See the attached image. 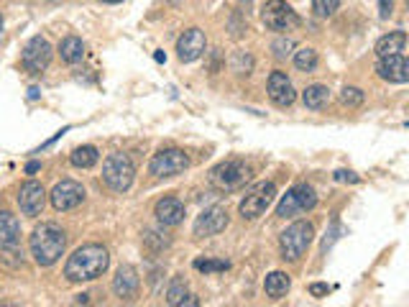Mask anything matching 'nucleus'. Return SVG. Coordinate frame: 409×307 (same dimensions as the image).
<instances>
[{
	"mask_svg": "<svg viewBox=\"0 0 409 307\" xmlns=\"http://www.w3.org/2000/svg\"><path fill=\"white\" fill-rule=\"evenodd\" d=\"M110 266V253L100 243H85L80 246L64 264V277L69 282H92L105 274Z\"/></svg>",
	"mask_w": 409,
	"mask_h": 307,
	"instance_id": "nucleus-1",
	"label": "nucleus"
},
{
	"mask_svg": "<svg viewBox=\"0 0 409 307\" xmlns=\"http://www.w3.org/2000/svg\"><path fill=\"white\" fill-rule=\"evenodd\" d=\"M67 248V233L56 223H41L34 228L28 239V251L39 266H51L64 256Z\"/></svg>",
	"mask_w": 409,
	"mask_h": 307,
	"instance_id": "nucleus-2",
	"label": "nucleus"
},
{
	"mask_svg": "<svg viewBox=\"0 0 409 307\" xmlns=\"http://www.w3.org/2000/svg\"><path fill=\"white\" fill-rule=\"evenodd\" d=\"M133 177H136V167L128 154H110L102 164V182L113 192H126L133 184Z\"/></svg>",
	"mask_w": 409,
	"mask_h": 307,
	"instance_id": "nucleus-3",
	"label": "nucleus"
},
{
	"mask_svg": "<svg viewBox=\"0 0 409 307\" xmlns=\"http://www.w3.org/2000/svg\"><path fill=\"white\" fill-rule=\"evenodd\" d=\"M251 177H253L251 167L245 162H238V159L218 164V167L210 171V182L223 192L240 190V187H245V184L251 182Z\"/></svg>",
	"mask_w": 409,
	"mask_h": 307,
	"instance_id": "nucleus-4",
	"label": "nucleus"
},
{
	"mask_svg": "<svg viewBox=\"0 0 409 307\" xmlns=\"http://www.w3.org/2000/svg\"><path fill=\"white\" fill-rule=\"evenodd\" d=\"M312 236H315V228L312 223H307V220H297L281 233L279 239V246H281V256L289 261H297L302 253L307 251V246L312 243Z\"/></svg>",
	"mask_w": 409,
	"mask_h": 307,
	"instance_id": "nucleus-5",
	"label": "nucleus"
},
{
	"mask_svg": "<svg viewBox=\"0 0 409 307\" xmlns=\"http://www.w3.org/2000/svg\"><path fill=\"white\" fill-rule=\"evenodd\" d=\"M315 205H317V195H315L312 187L310 184H297L276 205V215L279 218H294V215H302V212L312 210Z\"/></svg>",
	"mask_w": 409,
	"mask_h": 307,
	"instance_id": "nucleus-6",
	"label": "nucleus"
},
{
	"mask_svg": "<svg viewBox=\"0 0 409 307\" xmlns=\"http://www.w3.org/2000/svg\"><path fill=\"white\" fill-rule=\"evenodd\" d=\"M187 167H190V157L182 149H161L151 159L149 171L154 177L164 179V177H177Z\"/></svg>",
	"mask_w": 409,
	"mask_h": 307,
	"instance_id": "nucleus-7",
	"label": "nucleus"
},
{
	"mask_svg": "<svg viewBox=\"0 0 409 307\" xmlns=\"http://www.w3.org/2000/svg\"><path fill=\"white\" fill-rule=\"evenodd\" d=\"M274 198H276V187H274L271 182L256 184L238 205L243 220H253V218H259V215H264V212L269 210V205L274 203Z\"/></svg>",
	"mask_w": 409,
	"mask_h": 307,
	"instance_id": "nucleus-8",
	"label": "nucleus"
},
{
	"mask_svg": "<svg viewBox=\"0 0 409 307\" xmlns=\"http://www.w3.org/2000/svg\"><path fill=\"white\" fill-rule=\"evenodd\" d=\"M49 61H51V44L44 36H34L23 47V54H20L23 69H26L28 75H41L49 67Z\"/></svg>",
	"mask_w": 409,
	"mask_h": 307,
	"instance_id": "nucleus-9",
	"label": "nucleus"
},
{
	"mask_svg": "<svg viewBox=\"0 0 409 307\" xmlns=\"http://www.w3.org/2000/svg\"><path fill=\"white\" fill-rule=\"evenodd\" d=\"M261 20H264L266 28L271 31H289L300 23V16L294 13L292 6H286L284 0H269L261 11Z\"/></svg>",
	"mask_w": 409,
	"mask_h": 307,
	"instance_id": "nucleus-10",
	"label": "nucleus"
},
{
	"mask_svg": "<svg viewBox=\"0 0 409 307\" xmlns=\"http://www.w3.org/2000/svg\"><path fill=\"white\" fill-rule=\"evenodd\" d=\"M49 198H51L54 210H75L77 205H82V200H85V187L80 182H75V179H61Z\"/></svg>",
	"mask_w": 409,
	"mask_h": 307,
	"instance_id": "nucleus-11",
	"label": "nucleus"
},
{
	"mask_svg": "<svg viewBox=\"0 0 409 307\" xmlns=\"http://www.w3.org/2000/svg\"><path fill=\"white\" fill-rule=\"evenodd\" d=\"M228 228V210L220 207V205H212L207 210L195 220V236L197 239H210V236H218Z\"/></svg>",
	"mask_w": 409,
	"mask_h": 307,
	"instance_id": "nucleus-12",
	"label": "nucleus"
},
{
	"mask_svg": "<svg viewBox=\"0 0 409 307\" xmlns=\"http://www.w3.org/2000/svg\"><path fill=\"white\" fill-rule=\"evenodd\" d=\"M18 207L23 215H28V218H36V215H41V210H44V205H47V192H44V187H41L39 182H34V179H28L26 184H20L18 190Z\"/></svg>",
	"mask_w": 409,
	"mask_h": 307,
	"instance_id": "nucleus-13",
	"label": "nucleus"
},
{
	"mask_svg": "<svg viewBox=\"0 0 409 307\" xmlns=\"http://www.w3.org/2000/svg\"><path fill=\"white\" fill-rule=\"evenodd\" d=\"M376 72H379V77H381V80L396 82V85H404V82H409V61L404 59L402 54L379 56Z\"/></svg>",
	"mask_w": 409,
	"mask_h": 307,
	"instance_id": "nucleus-14",
	"label": "nucleus"
},
{
	"mask_svg": "<svg viewBox=\"0 0 409 307\" xmlns=\"http://www.w3.org/2000/svg\"><path fill=\"white\" fill-rule=\"evenodd\" d=\"M266 90H269V97H271L274 105L279 108H289L294 100H297V92H294L292 82L284 72H271L269 82H266Z\"/></svg>",
	"mask_w": 409,
	"mask_h": 307,
	"instance_id": "nucleus-15",
	"label": "nucleus"
},
{
	"mask_svg": "<svg viewBox=\"0 0 409 307\" xmlns=\"http://www.w3.org/2000/svg\"><path fill=\"white\" fill-rule=\"evenodd\" d=\"M204 49H207V39L200 28H187L177 41V54L182 61H195L204 54Z\"/></svg>",
	"mask_w": 409,
	"mask_h": 307,
	"instance_id": "nucleus-16",
	"label": "nucleus"
},
{
	"mask_svg": "<svg viewBox=\"0 0 409 307\" xmlns=\"http://www.w3.org/2000/svg\"><path fill=\"white\" fill-rule=\"evenodd\" d=\"M138 287H141V279H138L136 266L123 264L116 272V277H113V292H116L121 300H133L138 294Z\"/></svg>",
	"mask_w": 409,
	"mask_h": 307,
	"instance_id": "nucleus-17",
	"label": "nucleus"
},
{
	"mask_svg": "<svg viewBox=\"0 0 409 307\" xmlns=\"http://www.w3.org/2000/svg\"><path fill=\"white\" fill-rule=\"evenodd\" d=\"M154 215L159 218L161 225H179L184 220V205L177 198H161L157 203Z\"/></svg>",
	"mask_w": 409,
	"mask_h": 307,
	"instance_id": "nucleus-18",
	"label": "nucleus"
},
{
	"mask_svg": "<svg viewBox=\"0 0 409 307\" xmlns=\"http://www.w3.org/2000/svg\"><path fill=\"white\" fill-rule=\"evenodd\" d=\"M20 241V223L11 210H0V248L18 246Z\"/></svg>",
	"mask_w": 409,
	"mask_h": 307,
	"instance_id": "nucleus-19",
	"label": "nucleus"
},
{
	"mask_svg": "<svg viewBox=\"0 0 409 307\" xmlns=\"http://www.w3.org/2000/svg\"><path fill=\"white\" fill-rule=\"evenodd\" d=\"M404 47H407V34L404 31H391V34L381 36V39L376 41V54L379 56L402 54Z\"/></svg>",
	"mask_w": 409,
	"mask_h": 307,
	"instance_id": "nucleus-20",
	"label": "nucleus"
},
{
	"mask_svg": "<svg viewBox=\"0 0 409 307\" xmlns=\"http://www.w3.org/2000/svg\"><path fill=\"white\" fill-rule=\"evenodd\" d=\"M289 287H292V282H289V274L284 272H271L266 274L264 279V292L271 297V300H281V297H286V292H289Z\"/></svg>",
	"mask_w": 409,
	"mask_h": 307,
	"instance_id": "nucleus-21",
	"label": "nucleus"
},
{
	"mask_svg": "<svg viewBox=\"0 0 409 307\" xmlns=\"http://www.w3.org/2000/svg\"><path fill=\"white\" fill-rule=\"evenodd\" d=\"M302 102H305V108L310 110H322L330 102V90L325 85H310V88L302 92Z\"/></svg>",
	"mask_w": 409,
	"mask_h": 307,
	"instance_id": "nucleus-22",
	"label": "nucleus"
},
{
	"mask_svg": "<svg viewBox=\"0 0 409 307\" xmlns=\"http://www.w3.org/2000/svg\"><path fill=\"white\" fill-rule=\"evenodd\" d=\"M59 56H61V61H67V64H77V61H82V56H85V44H82V39H77V36L61 39Z\"/></svg>",
	"mask_w": 409,
	"mask_h": 307,
	"instance_id": "nucleus-23",
	"label": "nucleus"
},
{
	"mask_svg": "<svg viewBox=\"0 0 409 307\" xmlns=\"http://www.w3.org/2000/svg\"><path fill=\"white\" fill-rule=\"evenodd\" d=\"M69 162L75 164L77 169H90V167L97 162V149L95 146H80V149L72 151Z\"/></svg>",
	"mask_w": 409,
	"mask_h": 307,
	"instance_id": "nucleus-24",
	"label": "nucleus"
},
{
	"mask_svg": "<svg viewBox=\"0 0 409 307\" xmlns=\"http://www.w3.org/2000/svg\"><path fill=\"white\" fill-rule=\"evenodd\" d=\"M294 67L300 69V72H312V69L317 67V52L310 47L300 49V52L294 54Z\"/></svg>",
	"mask_w": 409,
	"mask_h": 307,
	"instance_id": "nucleus-25",
	"label": "nucleus"
},
{
	"mask_svg": "<svg viewBox=\"0 0 409 307\" xmlns=\"http://www.w3.org/2000/svg\"><path fill=\"white\" fill-rule=\"evenodd\" d=\"M184 294H187V279L184 277H174L169 282V289H166V305H179Z\"/></svg>",
	"mask_w": 409,
	"mask_h": 307,
	"instance_id": "nucleus-26",
	"label": "nucleus"
},
{
	"mask_svg": "<svg viewBox=\"0 0 409 307\" xmlns=\"http://www.w3.org/2000/svg\"><path fill=\"white\" fill-rule=\"evenodd\" d=\"M195 269L202 274H215V272H225V269H231V264L223 259H197L195 261Z\"/></svg>",
	"mask_w": 409,
	"mask_h": 307,
	"instance_id": "nucleus-27",
	"label": "nucleus"
},
{
	"mask_svg": "<svg viewBox=\"0 0 409 307\" xmlns=\"http://www.w3.org/2000/svg\"><path fill=\"white\" fill-rule=\"evenodd\" d=\"M363 90L358 88H343L341 92V102L346 105V108H358V105H363Z\"/></svg>",
	"mask_w": 409,
	"mask_h": 307,
	"instance_id": "nucleus-28",
	"label": "nucleus"
},
{
	"mask_svg": "<svg viewBox=\"0 0 409 307\" xmlns=\"http://www.w3.org/2000/svg\"><path fill=\"white\" fill-rule=\"evenodd\" d=\"M143 241H146V246L154 248V251H161V248H166V246L171 243L169 236H166V233H159V231H146Z\"/></svg>",
	"mask_w": 409,
	"mask_h": 307,
	"instance_id": "nucleus-29",
	"label": "nucleus"
},
{
	"mask_svg": "<svg viewBox=\"0 0 409 307\" xmlns=\"http://www.w3.org/2000/svg\"><path fill=\"white\" fill-rule=\"evenodd\" d=\"M341 6V0H312V11L320 18H327V16H333Z\"/></svg>",
	"mask_w": 409,
	"mask_h": 307,
	"instance_id": "nucleus-30",
	"label": "nucleus"
},
{
	"mask_svg": "<svg viewBox=\"0 0 409 307\" xmlns=\"http://www.w3.org/2000/svg\"><path fill=\"white\" fill-rule=\"evenodd\" d=\"M251 67H253V59L245 52H238V54L233 56V69L238 72V75H248L251 72Z\"/></svg>",
	"mask_w": 409,
	"mask_h": 307,
	"instance_id": "nucleus-31",
	"label": "nucleus"
},
{
	"mask_svg": "<svg viewBox=\"0 0 409 307\" xmlns=\"http://www.w3.org/2000/svg\"><path fill=\"white\" fill-rule=\"evenodd\" d=\"M274 56L276 59H284V56H289V52L294 49V41L292 39H279V41H274Z\"/></svg>",
	"mask_w": 409,
	"mask_h": 307,
	"instance_id": "nucleus-32",
	"label": "nucleus"
},
{
	"mask_svg": "<svg viewBox=\"0 0 409 307\" xmlns=\"http://www.w3.org/2000/svg\"><path fill=\"white\" fill-rule=\"evenodd\" d=\"M330 289H333V287L322 284V282H315V284H310V294H312V297H325Z\"/></svg>",
	"mask_w": 409,
	"mask_h": 307,
	"instance_id": "nucleus-33",
	"label": "nucleus"
},
{
	"mask_svg": "<svg viewBox=\"0 0 409 307\" xmlns=\"http://www.w3.org/2000/svg\"><path fill=\"white\" fill-rule=\"evenodd\" d=\"M391 8H394V0H379V13H381V18L391 16Z\"/></svg>",
	"mask_w": 409,
	"mask_h": 307,
	"instance_id": "nucleus-34",
	"label": "nucleus"
},
{
	"mask_svg": "<svg viewBox=\"0 0 409 307\" xmlns=\"http://www.w3.org/2000/svg\"><path fill=\"white\" fill-rule=\"evenodd\" d=\"M335 179H338V182H358V177H355L353 171H346V169L335 171Z\"/></svg>",
	"mask_w": 409,
	"mask_h": 307,
	"instance_id": "nucleus-35",
	"label": "nucleus"
},
{
	"mask_svg": "<svg viewBox=\"0 0 409 307\" xmlns=\"http://www.w3.org/2000/svg\"><path fill=\"white\" fill-rule=\"evenodd\" d=\"M197 305H200V300L195 294H184L182 302H179V307H197Z\"/></svg>",
	"mask_w": 409,
	"mask_h": 307,
	"instance_id": "nucleus-36",
	"label": "nucleus"
},
{
	"mask_svg": "<svg viewBox=\"0 0 409 307\" xmlns=\"http://www.w3.org/2000/svg\"><path fill=\"white\" fill-rule=\"evenodd\" d=\"M41 169V164L39 162H28L26 164V174H36V171Z\"/></svg>",
	"mask_w": 409,
	"mask_h": 307,
	"instance_id": "nucleus-37",
	"label": "nucleus"
},
{
	"mask_svg": "<svg viewBox=\"0 0 409 307\" xmlns=\"http://www.w3.org/2000/svg\"><path fill=\"white\" fill-rule=\"evenodd\" d=\"M28 97H31V100H34V97H39V90L31 88V90H28Z\"/></svg>",
	"mask_w": 409,
	"mask_h": 307,
	"instance_id": "nucleus-38",
	"label": "nucleus"
},
{
	"mask_svg": "<svg viewBox=\"0 0 409 307\" xmlns=\"http://www.w3.org/2000/svg\"><path fill=\"white\" fill-rule=\"evenodd\" d=\"M87 300H90V294H80V297H77V302H80V305H85Z\"/></svg>",
	"mask_w": 409,
	"mask_h": 307,
	"instance_id": "nucleus-39",
	"label": "nucleus"
},
{
	"mask_svg": "<svg viewBox=\"0 0 409 307\" xmlns=\"http://www.w3.org/2000/svg\"><path fill=\"white\" fill-rule=\"evenodd\" d=\"M154 59H157V61H164V59H166V54H164V52H157V54H154Z\"/></svg>",
	"mask_w": 409,
	"mask_h": 307,
	"instance_id": "nucleus-40",
	"label": "nucleus"
},
{
	"mask_svg": "<svg viewBox=\"0 0 409 307\" xmlns=\"http://www.w3.org/2000/svg\"><path fill=\"white\" fill-rule=\"evenodd\" d=\"M102 3H113L116 6V3H123V0H102Z\"/></svg>",
	"mask_w": 409,
	"mask_h": 307,
	"instance_id": "nucleus-41",
	"label": "nucleus"
},
{
	"mask_svg": "<svg viewBox=\"0 0 409 307\" xmlns=\"http://www.w3.org/2000/svg\"><path fill=\"white\" fill-rule=\"evenodd\" d=\"M0 34H3V16H0Z\"/></svg>",
	"mask_w": 409,
	"mask_h": 307,
	"instance_id": "nucleus-42",
	"label": "nucleus"
},
{
	"mask_svg": "<svg viewBox=\"0 0 409 307\" xmlns=\"http://www.w3.org/2000/svg\"><path fill=\"white\" fill-rule=\"evenodd\" d=\"M240 3H251V0H240Z\"/></svg>",
	"mask_w": 409,
	"mask_h": 307,
	"instance_id": "nucleus-43",
	"label": "nucleus"
}]
</instances>
